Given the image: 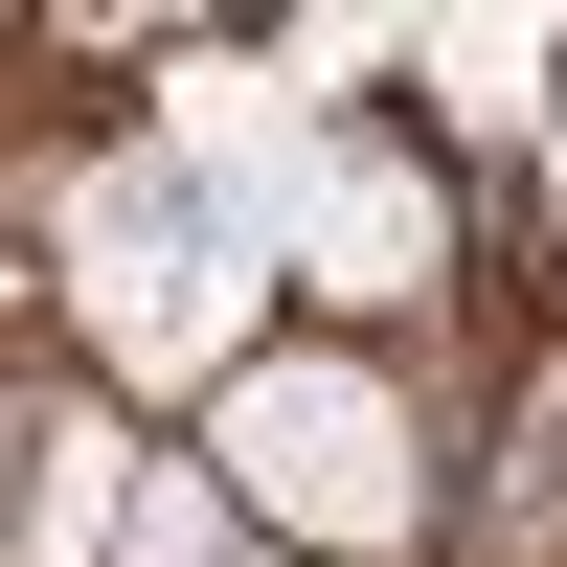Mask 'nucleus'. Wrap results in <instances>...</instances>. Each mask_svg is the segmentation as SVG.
<instances>
[{
	"label": "nucleus",
	"instance_id": "1",
	"mask_svg": "<svg viewBox=\"0 0 567 567\" xmlns=\"http://www.w3.org/2000/svg\"><path fill=\"white\" fill-rule=\"evenodd\" d=\"M205 454H227V499H250V545H296V567H386L432 523V432H409V386L341 363V341H272L250 386L205 409Z\"/></svg>",
	"mask_w": 567,
	"mask_h": 567
},
{
	"label": "nucleus",
	"instance_id": "2",
	"mask_svg": "<svg viewBox=\"0 0 567 567\" xmlns=\"http://www.w3.org/2000/svg\"><path fill=\"white\" fill-rule=\"evenodd\" d=\"M91 272V341H114V386H250L272 363V227H136V250H69Z\"/></svg>",
	"mask_w": 567,
	"mask_h": 567
},
{
	"label": "nucleus",
	"instance_id": "3",
	"mask_svg": "<svg viewBox=\"0 0 567 567\" xmlns=\"http://www.w3.org/2000/svg\"><path fill=\"white\" fill-rule=\"evenodd\" d=\"M272 272H296V296H341V318H409V296L454 272L432 159H409V136H318V159H296V205H272Z\"/></svg>",
	"mask_w": 567,
	"mask_h": 567
},
{
	"label": "nucleus",
	"instance_id": "4",
	"mask_svg": "<svg viewBox=\"0 0 567 567\" xmlns=\"http://www.w3.org/2000/svg\"><path fill=\"white\" fill-rule=\"evenodd\" d=\"M136 499H159L136 409H114V386H45V409H23V567H114Z\"/></svg>",
	"mask_w": 567,
	"mask_h": 567
},
{
	"label": "nucleus",
	"instance_id": "5",
	"mask_svg": "<svg viewBox=\"0 0 567 567\" xmlns=\"http://www.w3.org/2000/svg\"><path fill=\"white\" fill-rule=\"evenodd\" d=\"M114 567H250V499H227V454H205V432L159 454V499H136V545H114Z\"/></svg>",
	"mask_w": 567,
	"mask_h": 567
},
{
	"label": "nucleus",
	"instance_id": "6",
	"mask_svg": "<svg viewBox=\"0 0 567 567\" xmlns=\"http://www.w3.org/2000/svg\"><path fill=\"white\" fill-rule=\"evenodd\" d=\"M250 567H296V545H250Z\"/></svg>",
	"mask_w": 567,
	"mask_h": 567
}]
</instances>
